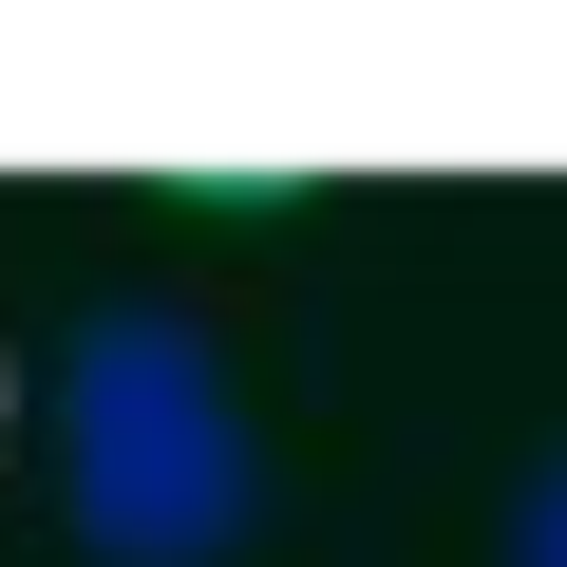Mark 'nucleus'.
Returning a JSON list of instances; mask_svg holds the SVG:
<instances>
[{"label": "nucleus", "instance_id": "nucleus-1", "mask_svg": "<svg viewBox=\"0 0 567 567\" xmlns=\"http://www.w3.org/2000/svg\"><path fill=\"white\" fill-rule=\"evenodd\" d=\"M58 511L95 567H246L265 529V435L246 379L189 303H95L58 360Z\"/></svg>", "mask_w": 567, "mask_h": 567}, {"label": "nucleus", "instance_id": "nucleus-2", "mask_svg": "<svg viewBox=\"0 0 567 567\" xmlns=\"http://www.w3.org/2000/svg\"><path fill=\"white\" fill-rule=\"evenodd\" d=\"M511 567H567V454H529V492H511Z\"/></svg>", "mask_w": 567, "mask_h": 567}]
</instances>
